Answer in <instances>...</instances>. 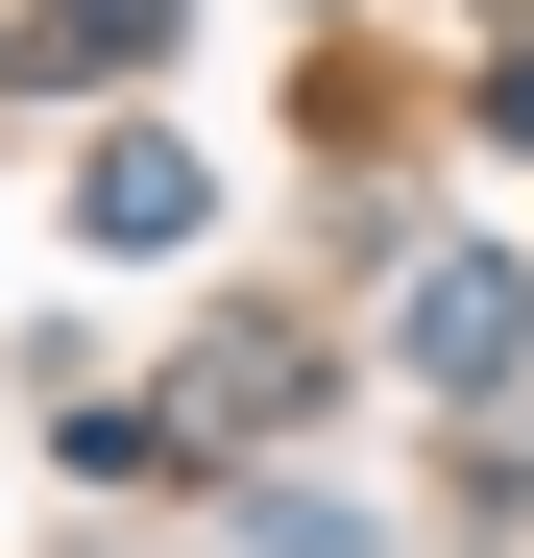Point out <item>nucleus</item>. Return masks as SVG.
<instances>
[{
  "instance_id": "nucleus-1",
  "label": "nucleus",
  "mask_w": 534,
  "mask_h": 558,
  "mask_svg": "<svg viewBox=\"0 0 534 558\" xmlns=\"http://www.w3.org/2000/svg\"><path fill=\"white\" fill-rule=\"evenodd\" d=\"M413 364L437 389H510V267H413Z\"/></svg>"
},
{
  "instance_id": "nucleus-2",
  "label": "nucleus",
  "mask_w": 534,
  "mask_h": 558,
  "mask_svg": "<svg viewBox=\"0 0 534 558\" xmlns=\"http://www.w3.org/2000/svg\"><path fill=\"white\" fill-rule=\"evenodd\" d=\"M98 243H195V146H98Z\"/></svg>"
}]
</instances>
